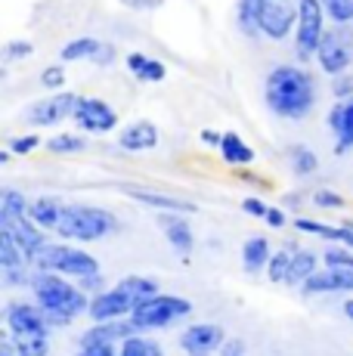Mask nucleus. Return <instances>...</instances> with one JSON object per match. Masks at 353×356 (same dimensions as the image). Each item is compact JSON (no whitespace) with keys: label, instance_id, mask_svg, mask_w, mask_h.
Returning <instances> with one entry per match:
<instances>
[{"label":"nucleus","instance_id":"5","mask_svg":"<svg viewBox=\"0 0 353 356\" xmlns=\"http://www.w3.org/2000/svg\"><path fill=\"white\" fill-rule=\"evenodd\" d=\"M35 270H50V273H59V276H69L78 282L84 276L103 273V266H99V257L90 254L87 248H81L74 242H63V238H53L50 248L35 260Z\"/></svg>","mask_w":353,"mask_h":356},{"label":"nucleus","instance_id":"21","mask_svg":"<svg viewBox=\"0 0 353 356\" xmlns=\"http://www.w3.org/2000/svg\"><path fill=\"white\" fill-rule=\"evenodd\" d=\"M137 332L131 319H106V323H90L81 332L78 338V350L81 347H90V344H121L124 338Z\"/></svg>","mask_w":353,"mask_h":356},{"label":"nucleus","instance_id":"41","mask_svg":"<svg viewBox=\"0 0 353 356\" xmlns=\"http://www.w3.org/2000/svg\"><path fill=\"white\" fill-rule=\"evenodd\" d=\"M329 93H331V99H335V102L353 97V68H350V72H341V74H335V78H331Z\"/></svg>","mask_w":353,"mask_h":356},{"label":"nucleus","instance_id":"19","mask_svg":"<svg viewBox=\"0 0 353 356\" xmlns=\"http://www.w3.org/2000/svg\"><path fill=\"white\" fill-rule=\"evenodd\" d=\"M304 298L319 294H353V270H335V266H319L313 276L301 285Z\"/></svg>","mask_w":353,"mask_h":356},{"label":"nucleus","instance_id":"8","mask_svg":"<svg viewBox=\"0 0 353 356\" xmlns=\"http://www.w3.org/2000/svg\"><path fill=\"white\" fill-rule=\"evenodd\" d=\"M78 97L81 93H72V90H56V93H47V97L35 99L28 108H25V124L28 130H50V127H59L65 121H72L74 115V106H78Z\"/></svg>","mask_w":353,"mask_h":356},{"label":"nucleus","instance_id":"52","mask_svg":"<svg viewBox=\"0 0 353 356\" xmlns=\"http://www.w3.org/2000/svg\"><path fill=\"white\" fill-rule=\"evenodd\" d=\"M236 177L239 180H245V183H251V186H267V180H261V177H254L251 170H236Z\"/></svg>","mask_w":353,"mask_h":356},{"label":"nucleus","instance_id":"37","mask_svg":"<svg viewBox=\"0 0 353 356\" xmlns=\"http://www.w3.org/2000/svg\"><path fill=\"white\" fill-rule=\"evenodd\" d=\"M6 149H10L13 155H31V152H38V149H44V140H40L38 130H25V134L10 136Z\"/></svg>","mask_w":353,"mask_h":356},{"label":"nucleus","instance_id":"49","mask_svg":"<svg viewBox=\"0 0 353 356\" xmlns=\"http://www.w3.org/2000/svg\"><path fill=\"white\" fill-rule=\"evenodd\" d=\"M245 350H248V344L242 338H227V344H223L220 356H245Z\"/></svg>","mask_w":353,"mask_h":356},{"label":"nucleus","instance_id":"7","mask_svg":"<svg viewBox=\"0 0 353 356\" xmlns=\"http://www.w3.org/2000/svg\"><path fill=\"white\" fill-rule=\"evenodd\" d=\"M313 63L329 78L350 72L353 68V22H329Z\"/></svg>","mask_w":353,"mask_h":356},{"label":"nucleus","instance_id":"29","mask_svg":"<svg viewBox=\"0 0 353 356\" xmlns=\"http://www.w3.org/2000/svg\"><path fill=\"white\" fill-rule=\"evenodd\" d=\"M288 168L295 177H301V180H307V177H313L319 170V155L313 149L307 146V143H291L288 146Z\"/></svg>","mask_w":353,"mask_h":356},{"label":"nucleus","instance_id":"51","mask_svg":"<svg viewBox=\"0 0 353 356\" xmlns=\"http://www.w3.org/2000/svg\"><path fill=\"white\" fill-rule=\"evenodd\" d=\"M341 229H344L341 245H350V248H353V217H344V220H341Z\"/></svg>","mask_w":353,"mask_h":356},{"label":"nucleus","instance_id":"50","mask_svg":"<svg viewBox=\"0 0 353 356\" xmlns=\"http://www.w3.org/2000/svg\"><path fill=\"white\" fill-rule=\"evenodd\" d=\"M0 356H19L16 353V347H13V338H10V334H0Z\"/></svg>","mask_w":353,"mask_h":356},{"label":"nucleus","instance_id":"23","mask_svg":"<svg viewBox=\"0 0 353 356\" xmlns=\"http://www.w3.org/2000/svg\"><path fill=\"white\" fill-rule=\"evenodd\" d=\"M124 68L133 74V81H140V84H161V81L167 78V65L161 63V59L149 56V53H127L124 56Z\"/></svg>","mask_w":353,"mask_h":356},{"label":"nucleus","instance_id":"46","mask_svg":"<svg viewBox=\"0 0 353 356\" xmlns=\"http://www.w3.org/2000/svg\"><path fill=\"white\" fill-rule=\"evenodd\" d=\"M78 285H81V289H84L87 294H90V298H93V294H99V291H106V289H108V282H106L103 273H93V276L78 279Z\"/></svg>","mask_w":353,"mask_h":356},{"label":"nucleus","instance_id":"6","mask_svg":"<svg viewBox=\"0 0 353 356\" xmlns=\"http://www.w3.org/2000/svg\"><path fill=\"white\" fill-rule=\"evenodd\" d=\"M329 29V16H325L322 0H301L297 3V25H295V59L297 63H313L316 50L322 44V34Z\"/></svg>","mask_w":353,"mask_h":356},{"label":"nucleus","instance_id":"16","mask_svg":"<svg viewBox=\"0 0 353 356\" xmlns=\"http://www.w3.org/2000/svg\"><path fill=\"white\" fill-rule=\"evenodd\" d=\"M189 217L192 214H180V211H158V217H155L161 236L167 238V245H171L183 260H189L195 251V229H192Z\"/></svg>","mask_w":353,"mask_h":356},{"label":"nucleus","instance_id":"53","mask_svg":"<svg viewBox=\"0 0 353 356\" xmlns=\"http://www.w3.org/2000/svg\"><path fill=\"white\" fill-rule=\"evenodd\" d=\"M301 202H304L301 193H288V195H285V204H288V208H301Z\"/></svg>","mask_w":353,"mask_h":356},{"label":"nucleus","instance_id":"33","mask_svg":"<svg viewBox=\"0 0 353 356\" xmlns=\"http://www.w3.org/2000/svg\"><path fill=\"white\" fill-rule=\"evenodd\" d=\"M10 334V332H6ZM13 347L19 356H50L53 353V332H40V334H10Z\"/></svg>","mask_w":353,"mask_h":356},{"label":"nucleus","instance_id":"28","mask_svg":"<svg viewBox=\"0 0 353 356\" xmlns=\"http://www.w3.org/2000/svg\"><path fill=\"white\" fill-rule=\"evenodd\" d=\"M44 149L50 155H59V159H69V155H81L87 149V134L81 130H59V134H50L44 140Z\"/></svg>","mask_w":353,"mask_h":356},{"label":"nucleus","instance_id":"48","mask_svg":"<svg viewBox=\"0 0 353 356\" xmlns=\"http://www.w3.org/2000/svg\"><path fill=\"white\" fill-rule=\"evenodd\" d=\"M199 143H202V146H208V149H220V143H223V134H220V130H211V127H205V130H199Z\"/></svg>","mask_w":353,"mask_h":356},{"label":"nucleus","instance_id":"25","mask_svg":"<svg viewBox=\"0 0 353 356\" xmlns=\"http://www.w3.org/2000/svg\"><path fill=\"white\" fill-rule=\"evenodd\" d=\"M322 266V254L313 248H297L295 254H291V266H288V276H285V285L288 289H297L301 291V285L307 282L310 276Z\"/></svg>","mask_w":353,"mask_h":356},{"label":"nucleus","instance_id":"38","mask_svg":"<svg viewBox=\"0 0 353 356\" xmlns=\"http://www.w3.org/2000/svg\"><path fill=\"white\" fill-rule=\"evenodd\" d=\"M310 202H313L319 211H344V208H347V198L338 193V189H329V186H319V189H313Z\"/></svg>","mask_w":353,"mask_h":356},{"label":"nucleus","instance_id":"32","mask_svg":"<svg viewBox=\"0 0 353 356\" xmlns=\"http://www.w3.org/2000/svg\"><path fill=\"white\" fill-rule=\"evenodd\" d=\"M99 47H103L99 38H87V34L84 38H72L69 44L59 50V59H63V63H93Z\"/></svg>","mask_w":353,"mask_h":356},{"label":"nucleus","instance_id":"30","mask_svg":"<svg viewBox=\"0 0 353 356\" xmlns=\"http://www.w3.org/2000/svg\"><path fill=\"white\" fill-rule=\"evenodd\" d=\"M118 356H165V347L155 334L149 332H133L118 344Z\"/></svg>","mask_w":353,"mask_h":356},{"label":"nucleus","instance_id":"10","mask_svg":"<svg viewBox=\"0 0 353 356\" xmlns=\"http://www.w3.org/2000/svg\"><path fill=\"white\" fill-rule=\"evenodd\" d=\"M72 121H74V127H78L81 134H93V136H106V134H112V130L121 127L118 112H115L106 99L84 97V93L78 97V106H74Z\"/></svg>","mask_w":353,"mask_h":356},{"label":"nucleus","instance_id":"27","mask_svg":"<svg viewBox=\"0 0 353 356\" xmlns=\"http://www.w3.org/2000/svg\"><path fill=\"white\" fill-rule=\"evenodd\" d=\"M31 211V198L16 186H3L0 189V227H10V223L28 217Z\"/></svg>","mask_w":353,"mask_h":356},{"label":"nucleus","instance_id":"40","mask_svg":"<svg viewBox=\"0 0 353 356\" xmlns=\"http://www.w3.org/2000/svg\"><path fill=\"white\" fill-rule=\"evenodd\" d=\"M329 22H353V0H322Z\"/></svg>","mask_w":353,"mask_h":356},{"label":"nucleus","instance_id":"9","mask_svg":"<svg viewBox=\"0 0 353 356\" xmlns=\"http://www.w3.org/2000/svg\"><path fill=\"white\" fill-rule=\"evenodd\" d=\"M297 3H301V0H257L254 13H257V25H261L263 38L276 40V44L295 38Z\"/></svg>","mask_w":353,"mask_h":356},{"label":"nucleus","instance_id":"15","mask_svg":"<svg viewBox=\"0 0 353 356\" xmlns=\"http://www.w3.org/2000/svg\"><path fill=\"white\" fill-rule=\"evenodd\" d=\"M121 193H124L131 202L146 204L152 211H180V214H195L199 204L186 195L176 193H165V189H152V186H140V183H121Z\"/></svg>","mask_w":353,"mask_h":356},{"label":"nucleus","instance_id":"34","mask_svg":"<svg viewBox=\"0 0 353 356\" xmlns=\"http://www.w3.org/2000/svg\"><path fill=\"white\" fill-rule=\"evenodd\" d=\"M118 285L124 291H131L133 298H137V304H142V300H149V298H155V294L161 291L158 279H155V276H142V273H127L124 279H118Z\"/></svg>","mask_w":353,"mask_h":356},{"label":"nucleus","instance_id":"45","mask_svg":"<svg viewBox=\"0 0 353 356\" xmlns=\"http://www.w3.org/2000/svg\"><path fill=\"white\" fill-rule=\"evenodd\" d=\"M263 223H267L270 229H282L285 223H291V220H288V214H285L282 204H270V208H267V217H263Z\"/></svg>","mask_w":353,"mask_h":356},{"label":"nucleus","instance_id":"55","mask_svg":"<svg viewBox=\"0 0 353 356\" xmlns=\"http://www.w3.org/2000/svg\"><path fill=\"white\" fill-rule=\"evenodd\" d=\"M236 3H245V6H254L257 0H236Z\"/></svg>","mask_w":353,"mask_h":356},{"label":"nucleus","instance_id":"44","mask_svg":"<svg viewBox=\"0 0 353 356\" xmlns=\"http://www.w3.org/2000/svg\"><path fill=\"white\" fill-rule=\"evenodd\" d=\"M267 208H270V204L263 202V198H257V195H245V198H242V211H245L248 217H254V220H263V217H267Z\"/></svg>","mask_w":353,"mask_h":356},{"label":"nucleus","instance_id":"26","mask_svg":"<svg viewBox=\"0 0 353 356\" xmlns=\"http://www.w3.org/2000/svg\"><path fill=\"white\" fill-rule=\"evenodd\" d=\"M217 152H220L223 164H229V168H251L254 164V149L236 130H223V143Z\"/></svg>","mask_w":353,"mask_h":356},{"label":"nucleus","instance_id":"43","mask_svg":"<svg viewBox=\"0 0 353 356\" xmlns=\"http://www.w3.org/2000/svg\"><path fill=\"white\" fill-rule=\"evenodd\" d=\"M115 63H118V47H115L112 40H103L99 53L93 56V65H99V68H112Z\"/></svg>","mask_w":353,"mask_h":356},{"label":"nucleus","instance_id":"36","mask_svg":"<svg viewBox=\"0 0 353 356\" xmlns=\"http://www.w3.org/2000/svg\"><path fill=\"white\" fill-rule=\"evenodd\" d=\"M322 266H335V270H353V248L341 242H329L322 251Z\"/></svg>","mask_w":353,"mask_h":356},{"label":"nucleus","instance_id":"42","mask_svg":"<svg viewBox=\"0 0 353 356\" xmlns=\"http://www.w3.org/2000/svg\"><path fill=\"white\" fill-rule=\"evenodd\" d=\"M31 53H35V44H31V40H10V44L3 47V59H6V63H16V59H28Z\"/></svg>","mask_w":353,"mask_h":356},{"label":"nucleus","instance_id":"24","mask_svg":"<svg viewBox=\"0 0 353 356\" xmlns=\"http://www.w3.org/2000/svg\"><path fill=\"white\" fill-rule=\"evenodd\" d=\"M273 245H270L267 236H248L245 242H242V270L248 273V276H257V273H267V264L270 257H273Z\"/></svg>","mask_w":353,"mask_h":356},{"label":"nucleus","instance_id":"54","mask_svg":"<svg viewBox=\"0 0 353 356\" xmlns=\"http://www.w3.org/2000/svg\"><path fill=\"white\" fill-rule=\"evenodd\" d=\"M341 310H344V316H347L350 323H353V298H347V300H344V304H341Z\"/></svg>","mask_w":353,"mask_h":356},{"label":"nucleus","instance_id":"39","mask_svg":"<svg viewBox=\"0 0 353 356\" xmlns=\"http://www.w3.org/2000/svg\"><path fill=\"white\" fill-rule=\"evenodd\" d=\"M65 68L63 65H47V68H40V74H38V81H40V87L44 90H50V93H56V90H65Z\"/></svg>","mask_w":353,"mask_h":356},{"label":"nucleus","instance_id":"31","mask_svg":"<svg viewBox=\"0 0 353 356\" xmlns=\"http://www.w3.org/2000/svg\"><path fill=\"white\" fill-rule=\"evenodd\" d=\"M291 227H295V232L322 238V242H341V238H344L341 223H325V220H313V217H295V220H291Z\"/></svg>","mask_w":353,"mask_h":356},{"label":"nucleus","instance_id":"56","mask_svg":"<svg viewBox=\"0 0 353 356\" xmlns=\"http://www.w3.org/2000/svg\"><path fill=\"white\" fill-rule=\"evenodd\" d=\"M72 356H84V353H81V350H78V353H72Z\"/></svg>","mask_w":353,"mask_h":356},{"label":"nucleus","instance_id":"12","mask_svg":"<svg viewBox=\"0 0 353 356\" xmlns=\"http://www.w3.org/2000/svg\"><path fill=\"white\" fill-rule=\"evenodd\" d=\"M3 332L10 334H40V332H56L47 323L44 310L35 304V298H10L3 304Z\"/></svg>","mask_w":353,"mask_h":356},{"label":"nucleus","instance_id":"3","mask_svg":"<svg viewBox=\"0 0 353 356\" xmlns=\"http://www.w3.org/2000/svg\"><path fill=\"white\" fill-rule=\"evenodd\" d=\"M124 229V220L106 204H87V202H65L63 220L56 227V238L74 245L87 242H103Z\"/></svg>","mask_w":353,"mask_h":356},{"label":"nucleus","instance_id":"20","mask_svg":"<svg viewBox=\"0 0 353 356\" xmlns=\"http://www.w3.org/2000/svg\"><path fill=\"white\" fill-rule=\"evenodd\" d=\"M0 229H6L13 238L19 242V248L28 254V260L35 264V260L44 254L47 248L53 245V232H47V229H40L31 217H22V220H16V223H10V227H0Z\"/></svg>","mask_w":353,"mask_h":356},{"label":"nucleus","instance_id":"47","mask_svg":"<svg viewBox=\"0 0 353 356\" xmlns=\"http://www.w3.org/2000/svg\"><path fill=\"white\" fill-rule=\"evenodd\" d=\"M118 3L131 13H152V10H158L165 0H118Z\"/></svg>","mask_w":353,"mask_h":356},{"label":"nucleus","instance_id":"13","mask_svg":"<svg viewBox=\"0 0 353 356\" xmlns=\"http://www.w3.org/2000/svg\"><path fill=\"white\" fill-rule=\"evenodd\" d=\"M229 334L217 323H189L180 332L176 344L186 356H220Z\"/></svg>","mask_w":353,"mask_h":356},{"label":"nucleus","instance_id":"4","mask_svg":"<svg viewBox=\"0 0 353 356\" xmlns=\"http://www.w3.org/2000/svg\"><path fill=\"white\" fill-rule=\"evenodd\" d=\"M192 316V300L183 298V294H165L158 291L155 298L142 300V304H137V310L131 313V323L137 332H161V328H171L176 325L180 319Z\"/></svg>","mask_w":353,"mask_h":356},{"label":"nucleus","instance_id":"22","mask_svg":"<svg viewBox=\"0 0 353 356\" xmlns=\"http://www.w3.org/2000/svg\"><path fill=\"white\" fill-rule=\"evenodd\" d=\"M63 211H65V198H59L53 193H40V195L31 198L28 217L38 223L40 229H47V232L56 236V227H59V220H63Z\"/></svg>","mask_w":353,"mask_h":356},{"label":"nucleus","instance_id":"11","mask_svg":"<svg viewBox=\"0 0 353 356\" xmlns=\"http://www.w3.org/2000/svg\"><path fill=\"white\" fill-rule=\"evenodd\" d=\"M31 276H35V264L10 232L0 229V279H3V285L6 289H28Z\"/></svg>","mask_w":353,"mask_h":356},{"label":"nucleus","instance_id":"18","mask_svg":"<svg viewBox=\"0 0 353 356\" xmlns=\"http://www.w3.org/2000/svg\"><path fill=\"white\" fill-rule=\"evenodd\" d=\"M161 143V130L149 118H133L118 127V149L121 152H152Z\"/></svg>","mask_w":353,"mask_h":356},{"label":"nucleus","instance_id":"17","mask_svg":"<svg viewBox=\"0 0 353 356\" xmlns=\"http://www.w3.org/2000/svg\"><path fill=\"white\" fill-rule=\"evenodd\" d=\"M325 127H329L331 136H335L331 152H335L338 159L350 155L353 152V97L341 99V102H331L329 115H325Z\"/></svg>","mask_w":353,"mask_h":356},{"label":"nucleus","instance_id":"35","mask_svg":"<svg viewBox=\"0 0 353 356\" xmlns=\"http://www.w3.org/2000/svg\"><path fill=\"white\" fill-rule=\"evenodd\" d=\"M288 266H291V251L288 248H276L273 251V257H270V264H267V273L263 276L270 279L273 285H285V276H288Z\"/></svg>","mask_w":353,"mask_h":356},{"label":"nucleus","instance_id":"1","mask_svg":"<svg viewBox=\"0 0 353 356\" xmlns=\"http://www.w3.org/2000/svg\"><path fill=\"white\" fill-rule=\"evenodd\" d=\"M263 102L276 118L288 124H301L316 112L319 78L307 63H279L263 78Z\"/></svg>","mask_w":353,"mask_h":356},{"label":"nucleus","instance_id":"2","mask_svg":"<svg viewBox=\"0 0 353 356\" xmlns=\"http://www.w3.org/2000/svg\"><path fill=\"white\" fill-rule=\"evenodd\" d=\"M28 291L53 328H69L78 316H87V307H90V294L74 279L50 270H35Z\"/></svg>","mask_w":353,"mask_h":356},{"label":"nucleus","instance_id":"14","mask_svg":"<svg viewBox=\"0 0 353 356\" xmlns=\"http://www.w3.org/2000/svg\"><path fill=\"white\" fill-rule=\"evenodd\" d=\"M133 310H137V298L115 282V285H108L106 291H99V294H93V298H90L87 319H90V323H106V319H131Z\"/></svg>","mask_w":353,"mask_h":356}]
</instances>
